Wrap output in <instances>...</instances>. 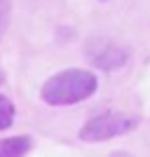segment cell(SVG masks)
<instances>
[{
    "label": "cell",
    "mask_w": 150,
    "mask_h": 157,
    "mask_svg": "<svg viewBox=\"0 0 150 157\" xmlns=\"http://www.w3.org/2000/svg\"><path fill=\"white\" fill-rule=\"evenodd\" d=\"M87 56H89V61L96 66V68H101V71H115V68L127 63V52H124L122 47L108 42V40L91 42V45L87 47Z\"/></svg>",
    "instance_id": "cell-3"
},
{
    "label": "cell",
    "mask_w": 150,
    "mask_h": 157,
    "mask_svg": "<svg viewBox=\"0 0 150 157\" xmlns=\"http://www.w3.org/2000/svg\"><path fill=\"white\" fill-rule=\"evenodd\" d=\"M7 21H10V0H0V38L7 28Z\"/></svg>",
    "instance_id": "cell-6"
},
{
    "label": "cell",
    "mask_w": 150,
    "mask_h": 157,
    "mask_svg": "<svg viewBox=\"0 0 150 157\" xmlns=\"http://www.w3.org/2000/svg\"><path fill=\"white\" fill-rule=\"evenodd\" d=\"M0 80H2V78H0Z\"/></svg>",
    "instance_id": "cell-8"
},
{
    "label": "cell",
    "mask_w": 150,
    "mask_h": 157,
    "mask_svg": "<svg viewBox=\"0 0 150 157\" xmlns=\"http://www.w3.org/2000/svg\"><path fill=\"white\" fill-rule=\"evenodd\" d=\"M14 122V103L5 94H0V131L10 129Z\"/></svg>",
    "instance_id": "cell-5"
},
{
    "label": "cell",
    "mask_w": 150,
    "mask_h": 157,
    "mask_svg": "<svg viewBox=\"0 0 150 157\" xmlns=\"http://www.w3.org/2000/svg\"><path fill=\"white\" fill-rule=\"evenodd\" d=\"M33 141L28 136H10L0 141V157H24L31 150Z\"/></svg>",
    "instance_id": "cell-4"
},
{
    "label": "cell",
    "mask_w": 150,
    "mask_h": 157,
    "mask_svg": "<svg viewBox=\"0 0 150 157\" xmlns=\"http://www.w3.org/2000/svg\"><path fill=\"white\" fill-rule=\"evenodd\" d=\"M98 89V80L91 71L82 68H66L47 80L40 96L47 105H73L80 101H87Z\"/></svg>",
    "instance_id": "cell-1"
},
{
    "label": "cell",
    "mask_w": 150,
    "mask_h": 157,
    "mask_svg": "<svg viewBox=\"0 0 150 157\" xmlns=\"http://www.w3.org/2000/svg\"><path fill=\"white\" fill-rule=\"evenodd\" d=\"M138 127V117L136 115H127V113H101L94 115L82 124L80 129V138L87 143H98V141H110V138L124 136Z\"/></svg>",
    "instance_id": "cell-2"
},
{
    "label": "cell",
    "mask_w": 150,
    "mask_h": 157,
    "mask_svg": "<svg viewBox=\"0 0 150 157\" xmlns=\"http://www.w3.org/2000/svg\"><path fill=\"white\" fill-rule=\"evenodd\" d=\"M108 157H136V155H131V152H113V155H108Z\"/></svg>",
    "instance_id": "cell-7"
}]
</instances>
